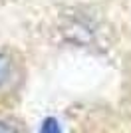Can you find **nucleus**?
<instances>
[{"label":"nucleus","mask_w":131,"mask_h":133,"mask_svg":"<svg viewBox=\"0 0 131 133\" xmlns=\"http://www.w3.org/2000/svg\"><path fill=\"white\" fill-rule=\"evenodd\" d=\"M0 133H18V131H16V127H12L10 123L0 121Z\"/></svg>","instance_id":"nucleus-3"},{"label":"nucleus","mask_w":131,"mask_h":133,"mask_svg":"<svg viewBox=\"0 0 131 133\" xmlns=\"http://www.w3.org/2000/svg\"><path fill=\"white\" fill-rule=\"evenodd\" d=\"M38 133H62V127H60V121L56 117H46L40 125Z\"/></svg>","instance_id":"nucleus-2"},{"label":"nucleus","mask_w":131,"mask_h":133,"mask_svg":"<svg viewBox=\"0 0 131 133\" xmlns=\"http://www.w3.org/2000/svg\"><path fill=\"white\" fill-rule=\"evenodd\" d=\"M10 76H12V62L6 54L0 52V88L10 82Z\"/></svg>","instance_id":"nucleus-1"}]
</instances>
